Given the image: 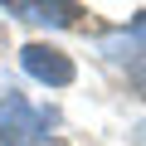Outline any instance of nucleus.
<instances>
[{
    "label": "nucleus",
    "instance_id": "f03ea898",
    "mask_svg": "<svg viewBox=\"0 0 146 146\" xmlns=\"http://www.w3.org/2000/svg\"><path fill=\"white\" fill-rule=\"evenodd\" d=\"M20 63H25L29 78H39L49 88H68L73 83V58L63 49H54V44H25L20 49Z\"/></svg>",
    "mask_w": 146,
    "mask_h": 146
},
{
    "label": "nucleus",
    "instance_id": "39448f33",
    "mask_svg": "<svg viewBox=\"0 0 146 146\" xmlns=\"http://www.w3.org/2000/svg\"><path fill=\"white\" fill-rule=\"evenodd\" d=\"M34 146H68V141H58V136H49V141H34Z\"/></svg>",
    "mask_w": 146,
    "mask_h": 146
},
{
    "label": "nucleus",
    "instance_id": "20e7f679",
    "mask_svg": "<svg viewBox=\"0 0 146 146\" xmlns=\"http://www.w3.org/2000/svg\"><path fill=\"white\" fill-rule=\"evenodd\" d=\"M131 29H136V34H141V39H146V10H141V15H136V20H131Z\"/></svg>",
    "mask_w": 146,
    "mask_h": 146
},
{
    "label": "nucleus",
    "instance_id": "f257e3e1",
    "mask_svg": "<svg viewBox=\"0 0 146 146\" xmlns=\"http://www.w3.org/2000/svg\"><path fill=\"white\" fill-rule=\"evenodd\" d=\"M39 127H44V117L29 107L25 93H5L0 98V146H34Z\"/></svg>",
    "mask_w": 146,
    "mask_h": 146
},
{
    "label": "nucleus",
    "instance_id": "7ed1b4c3",
    "mask_svg": "<svg viewBox=\"0 0 146 146\" xmlns=\"http://www.w3.org/2000/svg\"><path fill=\"white\" fill-rule=\"evenodd\" d=\"M10 15H25V20H39V25H73L83 10L78 5H63V0H54V5H29V0H15Z\"/></svg>",
    "mask_w": 146,
    "mask_h": 146
},
{
    "label": "nucleus",
    "instance_id": "423d86ee",
    "mask_svg": "<svg viewBox=\"0 0 146 146\" xmlns=\"http://www.w3.org/2000/svg\"><path fill=\"white\" fill-rule=\"evenodd\" d=\"M141 136H146V127H141Z\"/></svg>",
    "mask_w": 146,
    "mask_h": 146
}]
</instances>
